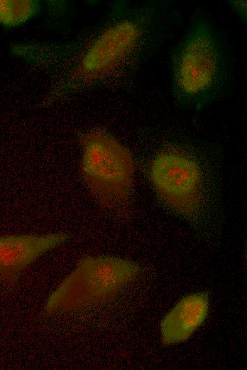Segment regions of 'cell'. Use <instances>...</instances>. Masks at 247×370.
<instances>
[{
  "label": "cell",
  "mask_w": 247,
  "mask_h": 370,
  "mask_svg": "<svg viewBox=\"0 0 247 370\" xmlns=\"http://www.w3.org/2000/svg\"><path fill=\"white\" fill-rule=\"evenodd\" d=\"M221 152L172 139L148 160V177L160 201L199 235L212 237L222 220Z\"/></svg>",
  "instance_id": "6da1fadb"
},
{
  "label": "cell",
  "mask_w": 247,
  "mask_h": 370,
  "mask_svg": "<svg viewBox=\"0 0 247 370\" xmlns=\"http://www.w3.org/2000/svg\"><path fill=\"white\" fill-rule=\"evenodd\" d=\"M170 89L180 109L200 111L231 97L237 61L226 33L205 9H194L169 53Z\"/></svg>",
  "instance_id": "7a4b0ae2"
},
{
  "label": "cell",
  "mask_w": 247,
  "mask_h": 370,
  "mask_svg": "<svg viewBox=\"0 0 247 370\" xmlns=\"http://www.w3.org/2000/svg\"><path fill=\"white\" fill-rule=\"evenodd\" d=\"M140 265L113 256H89L62 281L47 300L49 313L69 312L114 298L141 272Z\"/></svg>",
  "instance_id": "3957f363"
},
{
  "label": "cell",
  "mask_w": 247,
  "mask_h": 370,
  "mask_svg": "<svg viewBox=\"0 0 247 370\" xmlns=\"http://www.w3.org/2000/svg\"><path fill=\"white\" fill-rule=\"evenodd\" d=\"M82 178L104 205L120 209L128 202L135 173L129 150L114 137L92 131L82 139Z\"/></svg>",
  "instance_id": "277c9868"
},
{
  "label": "cell",
  "mask_w": 247,
  "mask_h": 370,
  "mask_svg": "<svg viewBox=\"0 0 247 370\" xmlns=\"http://www.w3.org/2000/svg\"><path fill=\"white\" fill-rule=\"evenodd\" d=\"M65 233L0 236V280L16 278L40 256L67 240Z\"/></svg>",
  "instance_id": "5b68a950"
},
{
  "label": "cell",
  "mask_w": 247,
  "mask_h": 370,
  "mask_svg": "<svg viewBox=\"0 0 247 370\" xmlns=\"http://www.w3.org/2000/svg\"><path fill=\"white\" fill-rule=\"evenodd\" d=\"M210 307L208 293L185 295L165 314L160 324V339L165 346L189 339L206 321Z\"/></svg>",
  "instance_id": "8992f818"
},
{
  "label": "cell",
  "mask_w": 247,
  "mask_h": 370,
  "mask_svg": "<svg viewBox=\"0 0 247 370\" xmlns=\"http://www.w3.org/2000/svg\"><path fill=\"white\" fill-rule=\"evenodd\" d=\"M35 11V4L32 1L0 0V23L7 26L20 24Z\"/></svg>",
  "instance_id": "52a82bcc"
},
{
  "label": "cell",
  "mask_w": 247,
  "mask_h": 370,
  "mask_svg": "<svg viewBox=\"0 0 247 370\" xmlns=\"http://www.w3.org/2000/svg\"><path fill=\"white\" fill-rule=\"evenodd\" d=\"M226 2L233 12L246 24L247 20L246 1L228 0Z\"/></svg>",
  "instance_id": "ba28073f"
}]
</instances>
